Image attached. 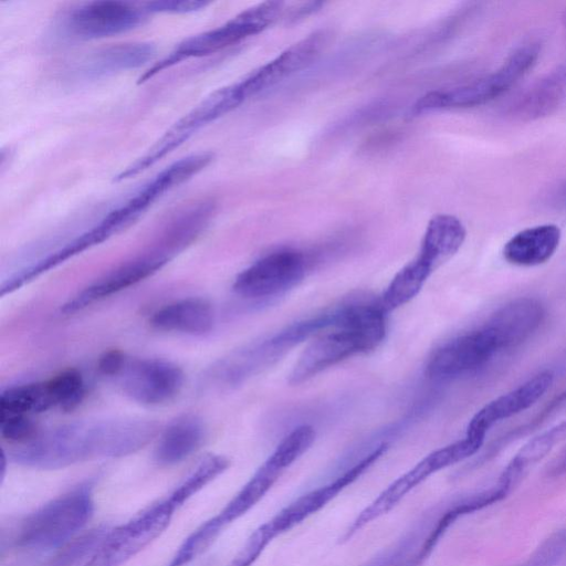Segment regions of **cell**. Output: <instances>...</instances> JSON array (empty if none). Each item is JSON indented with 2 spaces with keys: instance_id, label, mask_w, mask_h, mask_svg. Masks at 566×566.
I'll return each instance as SVG.
<instances>
[{
  "instance_id": "8fae6325",
  "label": "cell",
  "mask_w": 566,
  "mask_h": 566,
  "mask_svg": "<svg viewBox=\"0 0 566 566\" xmlns=\"http://www.w3.org/2000/svg\"><path fill=\"white\" fill-rule=\"evenodd\" d=\"M114 379L132 400L146 406H160L179 395L185 374L179 366L166 359L127 357Z\"/></svg>"
},
{
  "instance_id": "cb8c5ba5",
  "label": "cell",
  "mask_w": 566,
  "mask_h": 566,
  "mask_svg": "<svg viewBox=\"0 0 566 566\" xmlns=\"http://www.w3.org/2000/svg\"><path fill=\"white\" fill-rule=\"evenodd\" d=\"M467 230L452 214H437L428 222L418 256L433 271L452 258L462 247Z\"/></svg>"
},
{
  "instance_id": "9a60e30c",
  "label": "cell",
  "mask_w": 566,
  "mask_h": 566,
  "mask_svg": "<svg viewBox=\"0 0 566 566\" xmlns=\"http://www.w3.org/2000/svg\"><path fill=\"white\" fill-rule=\"evenodd\" d=\"M387 447V443H380L332 481L306 492L283 507L268 521L274 536L276 537L292 530L308 516L323 509L339 492L371 467L386 452Z\"/></svg>"
},
{
  "instance_id": "4dcf8cb0",
  "label": "cell",
  "mask_w": 566,
  "mask_h": 566,
  "mask_svg": "<svg viewBox=\"0 0 566 566\" xmlns=\"http://www.w3.org/2000/svg\"><path fill=\"white\" fill-rule=\"evenodd\" d=\"M222 530L214 516L205 521L182 542L170 560L164 566L188 565L213 543Z\"/></svg>"
},
{
  "instance_id": "4fadbf2b",
  "label": "cell",
  "mask_w": 566,
  "mask_h": 566,
  "mask_svg": "<svg viewBox=\"0 0 566 566\" xmlns=\"http://www.w3.org/2000/svg\"><path fill=\"white\" fill-rule=\"evenodd\" d=\"M499 353L493 335L482 325L436 349L427 363L426 374L438 380L464 376L488 365Z\"/></svg>"
},
{
  "instance_id": "8d00e7d4",
  "label": "cell",
  "mask_w": 566,
  "mask_h": 566,
  "mask_svg": "<svg viewBox=\"0 0 566 566\" xmlns=\"http://www.w3.org/2000/svg\"><path fill=\"white\" fill-rule=\"evenodd\" d=\"M127 357L122 350H107L99 357L97 368L102 375L115 378L124 367Z\"/></svg>"
},
{
  "instance_id": "8992f818",
  "label": "cell",
  "mask_w": 566,
  "mask_h": 566,
  "mask_svg": "<svg viewBox=\"0 0 566 566\" xmlns=\"http://www.w3.org/2000/svg\"><path fill=\"white\" fill-rule=\"evenodd\" d=\"M483 442L484 439L465 434L464 438L427 454L406 473L397 478L371 503H369L352 522L345 531L343 538L349 539L364 526L388 513L411 490L436 472L475 454L481 449Z\"/></svg>"
},
{
  "instance_id": "74e56055",
  "label": "cell",
  "mask_w": 566,
  "mask_h": 566,
  "mask_svg": "<svg viewBox=\"0 0 566 566\" xmlns=\"http://www.w3.org/2000/svg\"><path fill=\"white\" fill-rule=\"evenodd\" d=\"M566 473V452L554 463L551 475L558 476Z\"/></svg>"
},
{
  "instance_id": "e575fe53",
  "label": "cell",
  "mask_w": 566,
  "mask_h": 566,
  "mask_svg": "<svg viewBox=\"0 0 566 566\" xmlns=\"http://www.w3.org/2000/svg\"><path fill=\"white\" fill-rule=\"evenodd\" d=\"M566 553V532H558L545 539L532 555L517 566H554Z\"/></svg>"
},
{
  "instance_id": "7c38bea8",
  "label": "cell",
  "mask_w": 566,
  "mask_h": 566,
  "mask_svg": "<svg viewBox=\"0 0 566 566\" xmlns=\"http://www.w3.org/2000/svg\"><path fill=\"white\" fill-rule=\"evenodd\" d=\"M148 12L144 7L123 1H94L71 10L63 19L66 35L92 40L113 36L143 24Z\"/></svg>"
},
{
  "instance_id": "52a82bcc",
  "label": "cell",
  "mask_w": 566,
  "mask_h": 566,
  "mask_svg": "<svg viewBox=\"0 0 566 566\" xmlns=\"http://www.w3.org/2000/svg\"><path fill=\"white\" fill-rule=\"evenodd\" d=\"M315 430L310 424L294 428L276 446L249 481L214 517L224 528L248 513L273 486L280 475L313 444Z\"/></svg>"
},
{
  "instance_id": "3957f363",
  "label": "cell",
  "mask_w": 566,
  "mask_h": 566,
  "mask_svg": "<svg viewBox=\"0 0 566 566\" xmlns=\"http://www.w3.org/2000/svg\"><path fill=\"white\" fill-rule=\"evenodd\" d=\"M93 512L92 484H80L29 514L21 522L14 543L36 552L62 547L76 537Z\"/></svg>"
},
{
  "instance_id": "e0dca14e",
  "label": "cell",
  "mask_w": 566,
  "mask_h": 566,
  "mask_svg": "<svg viewBox=\"0 0 566 566\" xmlns=\"http://www.w3.org/2000/svg\"><path fill=\"white\" fill-rule=\"evenodd\" d=\"M328 34L316 31L289 46L275 59L241 80L248 97L274 86L313 63L325 48Z\"/></svg>"
},
{
  "instance_id": "f546056e",
  "label": "cell",
  "mask_w": 566,
  "mask_h": 566,
  "mask_svg": "<svg viewBox=\"0 0 566 566\" xmlns=\"http://www.w3.org/2000/svg\"><path fill=\"white\" fill-rule=\"evenodd\" d=\"M109 531L107 526H99L74 537L60 547L46 566H76L94 554Z\"/></svg>"
},
{
  "instance_id": "7a4b0ae2",
  "label": "cell",
  "mask_w": 566,
  "mask_h": 566,
  "mask_svg": "<svg viewBox=\"0 0 566 566\" xmlns=\"http://www.w3.org/2000/svg\"><path fill=\"white\" fill-rule=\"evenodd\" d=\"M385 313L379 301L342 303L337 324L321 332L302 352L289 382L298 385L354 355L376 349L386 336Z\"/></svg>"
},
{
  "instance_id": "5b68a950",
  "label": "cell",
  "mask_w": 566,
  "mask_h": 566,
  "mask_svg": "<svg viewBox=\"0 0 566 566\" xmlns=\"http://www.w3.org/2000/svg\"><path fill=\"white\" fill-rule=\"evenodd\" d=\"M282 10L283 2L265 1L242 11L220 27L185 39L167 56L148 69L139 77V83L184 60L216 53L262 32L277 19Z\"/></svg>"
},
{
  "instance_id": "4316f807",
  "label": "cell",
  "mask_w": 566,
  "mask_h": 566,
  "mask_svg": "<svg viewBox=\"0 0 566 566\" xmlns=\"http://www.w3.org/2000/svg\"><path fill=\"white\" fill-rule=\"evenodd\" d=\"M428 530L418 523L392 546L374 557L365 566H418L432 552Z\"/></svg>"
},
{
  "instance_id": "ab89813d",
  "label": "cell",
  "mask_w": 566,
  "mask_h": 566,
  "mask_svg": "<svg viewBox=\"0 0 566 566\" xmlns=\"http://www.w3.org/2000/svg\"><path fill=\"white\" fill-rule=\"evenodd\" d=\"M563 23H564V25L566 27V10H565V11H564V13H563Z\"/></svg>"
},
{
  "instance_id": "ffe728a7",
  "label": "cell",
  "mask_w": 566,
  "mask_h": 566,
  "mask_svg": "<svg viewBox=\"0 0 566 566\" xmlns=\"http://www.w3.org/2000/svg\"><path fill=\"white\" fill-rule=\"evenodd\" d=\"M153 328L187 335H205L214 324L212 305L202 297L191 296L168 303L149 318Z\"/></svg>"
},
{
  "instance_id": "2e32d148",
  "label": "cell",
  "mask_w": 566,
  "mask_h": 566,
  "mask_svg": "<svg viewBox=\"0 0 566 566\" xmlns=\"http://www.w3.org/2000/svg\"><path fill=\"white\" fill-rule=\"evenodd\" d=\"M553 381L554 373L542 370L518 387L494 398L474 413L465 434L485 439L486 432L494 424L531 408L551 388Z\"/></svg>"
},
{
  "instance_id": "9c48e42d",
  "label": "cell",
  "mask_w": 566,
  "mask_h": 566,
  "mask_svg": "<svg viewBox=\"0 0 566 566\" xmlns=\"http://www.w3.org/2000/svg\"><path fill=\"white\" fill-rule=\"evenodd\" d=\"M307 268L308 259L302 251L279 249L241 271L233 282V290L245 298L275 296L297 285Z\"/></svg>"
},
{
  "instance_id": "5bb4252c",
  "label": "cell",
  "mask_w": 566,
  "mask_h": 566,
  "mask_svg": "<svg viewBox=\"0 0 566 566\" xmlns=\"http://www.w3.org/2000/svg\"><path fill=\"white\" fill-rule=\"evenodd\" d=\"M174 255L160 245L143 255L127 261L69 298L62 307L66 314L75 313L113 294L126 290L151 276L164 268Z\"/></svg>"
},
{
  "instance_id": "d590c367",
  "label": "cell",
  "mask_w": 566,
  "mask_h": 566,
  "mask_svg": "<svg viewBox=\"0 0 566 566\" xmlns=\"http://www.w3.org/2000/svg\"><path fill=\"white\" fill-rule=\"evenodd\" d=\"M205 1H151L144 4L145 10L154 13H188L206 8Z\"/></svg>"
},
{
  "instance_id": "83f0119b",
  "label": "cell",
  "mask_w": 566,
  "mask_h": 566,
  "mask_svg": "<svg viewBox=\"0 0 566 566\" xmlns=\"http://www.w3.org/2000/svg\"><path fill=\"white\" fill-rule=\"evenodd\" d=\"M432 272L419 256L406 264L396 273L379 300L384 311L387 313L410 302Z\"/></svg>"
},
{
  "instance_id": "484cf974",
  "label": "cell",
  "mask_w": 566,
  "mask_h": 566,
  "mask_svg": "<svg viewBox=\"0 0 566 566\" xmlns=\"http://www.w3.org/2000/svg\"><path fill=\"white\" fill-rule=\"evenodd\" d=\"M56 408L49 379L7 388L0 396V415L39 413Z\"/></svg>"
},
{
  "instance_id": "d6986e66",
  "label": "cell",
  "mask_w": 566,
  "mask_h": 566,
  "mask_svg": "<svg viewBox=\"0 0 566 566\" xmlns=\"http://www.w3.org/2000/svg\"><path fill=\"white\" fill-rule=\"evenodd\" d=\"M566 105V62L538 78L510 105L509 114L520 120L552 115Z\"/></svg>"
},
{
  "instance_id": "277c9868",
  "label": "cell",
  "mask_w": 566,
  "mask_h": 566,
  "mask_svg": "<svg viewBox=\"0 0 566 566\" xmlns=\"http://www.w3.org/2000/svg\"><path fill=\"white\" fill-rule=\"evenodd\" d=\"M539 53L538 42H525L514 49L495 71L453 88L424 94L413 104L411 114L473 107L493 101L518 83L534 67Z\"/></svg>"
},
{
  "instance_id": "ac0fdd59",
  "label": "cell",
  "mask_w": 566,
  "mask_h": 566,
  "mask_svg": "<svg viewBox=\"0 0 566 566\" xmlns=\"http://www.w3.org/2000/svg\"><path fill=\"white\" fill-rule=\"evenodd\" d=\"M546 308L535 297H517L500 306L483 324L493 335L500 352L528 339L545 319Z\"/></svg>"
},
{
  "instance_id": "ba28073f",
  "label": "cell",
  "mask_w": 566,
  "mask_h": 566,
  "mask_svg": "<svg viewBox=\"0 0 566 566\" xmlns=\"http://www.w3.org/2000/svg\"><path fill=\"white\" fill-rule=\"evenodd\" d=\"M175 511L167 497L148 506L111 530L84 566L124 565L167 528Z\"/></svg>"
},
{
  "instance_id": "f35d334b",
  "label": "cell",
  "mask_w": 566,
  "mask_h": 566,
  "mask_svg": "<svg viewBox=\"0 0 566 566\" xmlns=\"http://www.w3.org/2000/svg\"><path fill=\"white\" fill-rule=\"evenodd\" d=\"M556 199L558 205L566 209V182L560 185L556 192Z\"/></svg>"
},
{
  "instance_id": "30bf717a",
  "label": "cell",
  "mask_w": 566,
  "mask_h": 566,
  "mask_svg": "<svg viewBox=\"0 0 566 566\" xmlns=\"http://www.w3.org/2000/svg\"><path fill=\"white\" fill-rule=\"evenodd\" d=\"M248 99L241 82L221 87L176 122L149 149L136 166L144 171L178 148L190 136L211 122L230 113Z\"/></svg>"
},
{
  "instance_id": "836d02e7",
  "label": "cell",
  "mask_w": 566,
  "mask_h": 566,
  "mask_svg": "<svg viewBox=\"0 0 566 566\" xmlns=\"http://www.w3.org/2000/svg\"><path fill=\"white\" fill-rule=\"evenodd\" d=\"M274 537L268 522L263 523L248 537L228 566H252Z\"/></svg>"
},
{
  "instance_id": "7402d4cb",
  "label": "cell",
  "mask_w": 566,
  "mask_h": 566,
  "mask_svg": "<svg viewBox=\"0 0 566 566\" xmlns=\"http://www.w3.org/2000/svg\"><path fill=\"white\" fill-rule=\"evenodd\" d=\"M155 53V46L148 42L111 45L88 55L81 64L80 73L94 78L137 69L151 61Z\"/></svg>"
},
{
  "instance_id": "d6a6232c",
  "label": "cell",
  "mask_w": 566,
  "mask_h": 566,
  "mask_svg": "<svg viewBox=\"0 0 566 566\" xmlns=\"http://www.w3.org/2000/svg\"><path fill=\"white\" fill-rule=\"evenodd\" d=\"M40 431L30 416L0 415L1 437L15 446L32 440Z\"/></svg>"
},
{
  "instance_id": "f1b7e54d",
  "label": "cell",
  "mask_w": 566,
  "mask_h": 566,
  "mask_svg": "<svg viewBox=\"0 0 566 566\" xmlns=\"http://www.w3.org/2000/svg\"><path fill=\"white\" fill-rule=\"evenodd\" d=\"M230 465L228 458L221 454L206 455L197 467L167 496L171 505L178 510L202 488L223 473Z\"/></svg>"
},
{
  "instance_id": "44dd1931",
  "label": "cell",
  "mask_w": 566,
  "mask_h": 566,
  "mask_svg": "<svg viewBox=\"0 0 566 566\" xmlns=\"http://www.w3.org/2000/svg\"><path fill=\"white\" fill-rule=\"evenodd\" d=\"M560 228L553 223L530 227L515 233L503 247V258L516 266H537L546 263L557 251Z\"/></svg>"
},
{
  "instance_id": "6da1fadb",
  "label": "cell",
  "mask_w": 566,
  "mask_h": 566,
  "mask_svg": "<svg viewBox=\"0 0 566 566\" xmlns=\"http://www.w3.org/2000/svg\"><path fill=\"white\" fill-rule=\"evenodd\" d=\"M149 420L120 418L84 420L40 431L32 440L14 446L8 461L23 467L55 470L98 458H119L146 446L157 432Z\"/></svg>"
},
{
  "instance_id": "1f68e13d",
  "label": "cell",
  "mask_w": 566,
  "mask_h": 566,
  "mask_svg": "<svg viewBox=\"0 0 566 566\" xmlns=\"http://www.w3.org/2000/svg\"><path fill=\"white\" fill-rule=\"evenodd\" d=\"M56 408L69 411L77 407L85 396L82 374L74 368L65 369L49 379Z\"/></svg>"
},
{
  "instance_id": "603a6c76",
  "label": "cell",
  "mask_w": 566,
  "mask_h": 566,
  "mask_svg": "<svg viewBox=\"0 0 566 566\" xmlns=\"http://www.w3.org/2000/svg\"><path fill=\"white\" fill-rule=\"evenodd\" d=\"M206 436L205 426L198 417L185 415L174 420L160 434L154 451L159 464H176L202 444Z\"/></svg>"
},
{
  "instance_id": "d4e9b609",
  "label": "cell",
  "mask_w": 566,
  "mask_h": 566,
  "mask_svg": "<svg viewBox=\"0 0 566 566\" xmlns=\"http://www.w3.org/2000/svg\"><path fill=\"white\" fill-rule=\"evenodd\" d=\"M565 439L566 419L528 440L505 467L497 484L510 493L535 464Z\"/></svg>"
}]
</instances>
